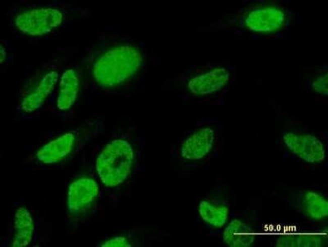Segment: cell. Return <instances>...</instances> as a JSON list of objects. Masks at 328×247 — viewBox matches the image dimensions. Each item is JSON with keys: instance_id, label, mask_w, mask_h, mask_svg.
I'll return each mask as SVG.
<instances>
[{"instance_id": "12", "label": "cell", "mask_w": 328, "mask_h": 247, "mask_svg": "<svg viewBox=\"0 0 328 247\" xmlns=\"http://www.w3.org/2000/svg\"><path fill=\"white\" fill-rule=\"evenodd\" d=\"M78 80L75 72L71 69L63 74L57 98V107L61 110L69 109L74 103L77 94Z\"/></svg>"}, {"instance_id": "1", "label": "cell", "mask_w": 328, "mask_h": 247, "mask_svg": "<svg viewBox=\"0 0 328 247\" xmlns=\"http://www.w3.org/2000/svg\"><path fill=\"white\" fill-rule=\"evenodd\" d=\"M139 52L130 46L110 50L97 61L93 73L97 82L103 86L120 84L130 77L141 63Z\"/></svg>"}, {"instance_id": "16", "label": "cell", "mask_w": 328, "mask_h": 247, "mask_svg": "<svg viewBox=\"0 0 328 247\" xmlns=\"http://www.w3.org/2000/svg\"><path fill=\"white\" fill-rule=\"evenodd\" d=\"M199 212L202 219L212 225L220 227L226 222L228 209L225 207H216L204 201L199 206Z\"/></svg>"}, {"instance_id": "2", "label": "cell", "mask_w": 328, "mask_h": 247, "mask_svg": "<svg viewBox=\"0 0 328 247\" xmlns=\"http://www.w3.org/2000/svg\"><path fill=\"white\" fill-rule=\"evenodd\" d=\"M133 159V150L127 141L118 139L107 145L96 162L102 182L108 187L121 183L130 172Z\"/></svg>"}, {"instance_id": "11", "label": "cell", "mask_w": 328, "mask_h": 247, "mask_svg": "<svg viewBox=\"0 0 328 247\" xmlns=\"http://www.w3.org/2000/svg\"><path fill=\"white\" fill-rule=\"evenodd\" d=\"M15 228L12 246L24 247L28 245L32 240L34 225L31 214L24 208L20 207L16 211Z\"/></svg>"}, {"instance_id": "14", "label": "cell", "mask_w": 328, "mask_h": 247, "mask_svg": "<svg viewBox=\"0 0 328 247\" xmlns=\"http://www.w3.org/2000/svg\"><path fill=\"white\" fill-rule=\"evenodd\" d=\"M228 77L229 74L225 69L217 68L203 76L192 80L190 84L195 85L203 83L204 87L201 93H209L220 89L226 84Z\"/></svg>"}, {"instance_id": "3", "label": "cell", "mask_w": 328, "mask_h": 247, "mask_svg": "<svg viewBox=\"0 0 328 247\" xmlns=\"http://www.w3.org/2000/svg\"><path fill=\"white\" fill-rule=\"evenodd\" d=\"M61 13L55 9H34L25 12L16 19L21 31L31 35H41L50 32L62 22Z\"/></svg>"}, {"instance_id": "18", "label": "cell", "mask_w": 328, "mask_h": 247, "mask_svg": "<svg viewBox=\"0 0 328 247\" xmlns=\"http://www.w3.org/2000/svg\"><path fill=\"white\" fill-rule=\"evenodd\" d=\"M102 246H131L128 240L124 237H118L113 238L103 244Z\"/></svg>"}, {"instance_id": "8", "label": "cell", "mask_w": 328, "mask_h": 247, "mask_svg": "<svg viewBox=\"0 0 328 247\" xmlns=\"http://www.w3.org/2000/svg\"><path fill=\"white\" fill-rule=\"evenodd\" d=\"M74 141L72 133H66L48 143L37 153V158L46 164L61 160L71 151Z\"/></svg>"}, {"instance_id": "15", "label": "cell", "mask_w": 328, "mask_h": 247, "mask_svg": "<svg viewBox=\"0 0 328 247\" xmlns=\"http://www.w3.org/2000/svg\"><path fill=\"white\" fill-rule=\"evenodd\" d=\"M322 239L318 235L302 234L283 235L277 239V247H319Z\"/></svg>"}, {"instance_id": "9", "label": "cell", "mask_w": 328, "mask_h": 247, "mask_svg": "<svg viewBox=\"0 0 328 247\" xmlns=\"http://www.w3.org/2000/svg\"><path fill=\"white\" fill-rule=\"evenodd\" d=\"M254 239L253 230L237 219L232 220L223 233L224 242L231 247H248L253 243Z\"/></svg>"}, {"instance_id": "4", "label": "cell", "mask_w": 328, "mask_h": 247, "mask_svg": "<svg viewBox=\"0 0 328 247\" xmlns=\"http://www.w3.org/2000/svg\"><path fill=\"white\" fill-rule=\"evenodd\" d=\"M283 138L286 145L294 154L306 162L320 163L325 158L322 142L313 136L288 133Z\"/></svg>"}, {"instance_id": "6", "label": "cell", "mask_w": 328, "mask_h": 247, "mask_svg": "<svg viewBox=\"0 0 328 247\" xmlns=\"http://www.w3.org/2000/svg\"><path fill=\"white\" fill-rule=\"evenodd\" d=\"M284 20V15L274 7H266L252 11L246 20L247 26L257 32H272L279 29Z\"/></svg>"}, {"instance_id": "5", "label": "cell", "mask_w": 328, "mask_h": 247, "mask_svg": "<svg viewBox=\"0 0 328 247\" xmlns=\"http://www.w3.org/2000/svg\"><path fill=\"white\" fill-rule=\"evenodd\" d=\"M97 183L83 178L72 182L69 187L68 207L72 212H80L88 207L98 194Z\"/></svg>"}, {"instance_id": "13", "label": "cell", "mask_w": 328, "mask_h": 247, "mask_svg": "<svg viewBox=\"0 0 328 247\" xmlns=\"http://www.w3.org/2000/svg\"><path fill=\"white\" fill-rule=\"evenodd\" d=\"M303 206L305 213L313 219L319 220L328 215V202L315 192L308 191L305 194Z\"/></svg>"}, {"instance_id": "17", "label": "cell", "mask_w": 328, "mask_h": 247, "mask_svg": "<svg viewBox=\"0 0 328 247\" xmlns=\"http://www.w3.org/2000/svg\"><path fill=\"white\" fill-rule=\"evenodd\" d=\"M313 87L317 92L327 95V73L318 77L313 82Z\"/></svg>"}, {"instance_id": "10", "label": "cell", "mask_w": 328, "mask_h": 247, "mask_svg": "<svg viewBox=\"0 0 328 247\" xmlns=\"http://www.w3.org/2000/svg\"><path fill=\"white\" fill-rule=\"evenodd\" d=\"M58 77V74L54 71L46 74L35 90L23 99L21 104L22 110L28 112L38 108L51 92Z\"/></svg>"}, {"instance_id": "7", "label": "cell", "mask_w": 328, "mask_h": 247, "mask_svg": "<svg viewBox=\"0 0 328 247\" xmlns=\"http://www.w3.org/2000/svg\"><path fill=\"white\" fill-rule=\"evenodd\" d=\"M213 139V132L211 129H204L197 132L182 145V156L188 159L202 158L211 149Z\"/></svg>"}]
</instances>
